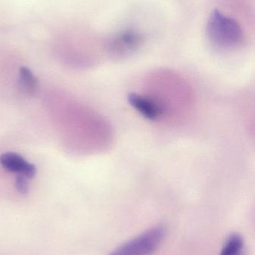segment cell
I'll use <instances>...</instances> for the list:
<instances>
[{
  "instance_id": "obj_1",
  "label": "cell",
  "mask_w": 255,
  "mask_h": 255,
  "mask_svg": "<svg viewBox=\"0 0 255 255\" xmlns=\"http://www.w3.org/2000/svg\"><path fill=\"white\" fill-rule=\"evenodd\" d=\"M207 34L210 41L221 49L238 47L244 40V33L241 25L219 10H213L210 15Z\"/></svg>"
},
{
  "instance_id": "obj_2",
  "label": "cell",
  "mask_w": 255,
  "mask_h": 255,
  "mask_svg": "<svg viewBox=\"0 0 255 255\" xmlns=\"http://www.w3.org/2000/svg\"><path fill=\"white\" fill-rule=\"evenodd\" d=\"M164 238L161 226L152 228L142 235L117 248L109 255H151Z\"/></svg>"
},
{
  "instance_id": "obj_3",
  "label": "cell",
  "mask_w": 255,
  "mask_h": 255,
  "mask_svg": "<svg viewBox=\"0 0 255 255\" xmlns=\"http://www.w3.org/2000/svg\"><path fill=\"white\" fill-rule=\"evenodd\" d=\"M143 37L134 30H124L114 36L108 43V51L115 58L129 56L136 52L142 43Z\"/></svg>"
},
{
  "instance_id": "obj_4",
  "label": "cell",
  "mask_w": 255,
  "mask_h": 255,
  "mask_svg": "<svg viewBox=\"0 0 255 255\" xmlns=\"http://www.w3.org/2000/svg\"><path fill=\"white\" fill-rule=\"evenodd\" d=\"M128 99L130 105L147 119L160 121L164 118L161 108L152 97L133 94L129 96Z\"/></svg>"
},
{
  "instance_id": "obj_5",
  "label": "cell",
  "mask_w": 255,
  "mask_h": 255,
  "mask_svg": "<svg viewBox=\"0 0 255 255\" xmlns=\"http://www.w3.org/2000/svg\"><path fill=\"white\" fill-rule=\"evenodd\" d=\"M0 163L5 170L16 172L27 178H33L37 172L34 165L28 163L16 153L7 152L1 154L0 155Z\"/></svg>"
},
{
  "instance_id": "obj_6",
  "label": "cell",
  "mask_w": 255,
  "mask_h": 255,
  "mask_svg": "<svg viewBox=\"0 0 255 255\" xmlns=\"http://www.w3.org/2000/svg\"><path fill=\"white\" fill-rule=\"evenodd\" d=\"M19 86L27 95H33L37 91V79L28 67H22L19 70Z\"/></svg>"
},
{
  "instance_id": "obj_7",
  "label": "cell",
  "mask_w": 255,
  "mask_h": 255,
  "mask_svg": "<svg viewBox=\"0 0 255 255\" xmlns=\"http://www.w3.org/2000/svg\"><path fill=\"white\" fill-rule=\"evenodd\" d=\"M244 244L238 234L231 235L220 255H244Z\"/></svg>"
},
{
  "instance_id": "obj_8",
  "label": "cell",
  "mask_w": 255,
  "mask_h": 255,
  "mask_svg": "<svg viewBox=\"0 0 255 255\" xmlns=\"http://www.w3.org/2000/svg\"><path fill=\"white\" fill-rule=\"evenodd\" d=\"M16 190L21 194H25L28 193V181H27L26 177L22 175H18L16 178V182H15Z\"/></svg>"
}]
</instances>
